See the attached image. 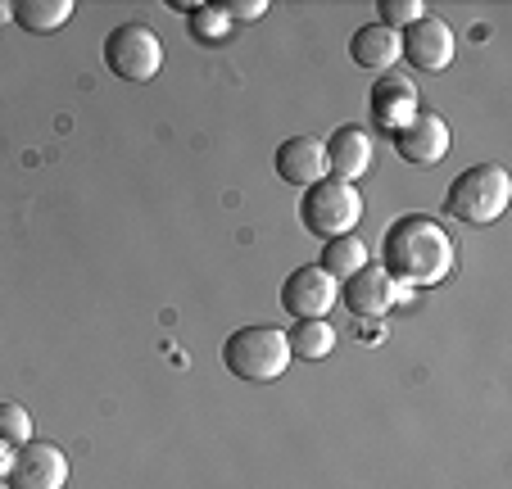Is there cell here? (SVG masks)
<instances>
[{
  "instance_id": "6da1fadb",
  "label": "cell",
  "mask_w": 512,
  "mask_h": 489,
  "mask_svg": "<svg viewBox=\"0 0 512 489\" xmlns=\"http://www.w3.org/2000/svg\"><path fill=\"white\" fill-rule=\"evenodd\" d=\"M458 250L454 236L440 227V218L426 213H404L390 222L386 240H381V268L399 281L404 290H426L454 272Z\"/></svg>"
},
{
  "instance_id": "7a4b0ae2",
  "label": "cell",
  "mask_w": 512,
  "mask_h": 489,
  "mask_svg": "<svg viewBox=\"0 0 512 489\" xmlns=\"http://www.w3.org/2000/svg\"><path fill=\"white\" fill-rule=\"evenodd\" d=\"M512 204V177L503 163H472L467 173L454 177L445 195V213L467 227H490Z\"/></svg>"
},
{
  "instance_id": "3957f363",
  "label": "cell",
  "mask_w": 512,
  "mask_h": 489,
  "mask_svg": "<svg viewBox=\"0 0 512 489\" xmlns=\"http://www.w3.org/2000/svg\"><path fill=\"white\" fill-rule=\"evenodd\" d=\"M223 367L236 381H250V385L281 381L290 367L286 331H277V326H241V331H232L223 345Z\"/></svg>"
},
{
  "instance_id": "277c9868",
  "label": "cell",
  "mask_w": 512,
  "mask_h": 489,
  "mask_svg": "<svg viewBox=\"0 0 512 489\" xmlns=\"http://www.w3.org/2000/svg\"><path fill=\"white\" fill-rule=\"evenodd\" d=\"M300 222L309 236H318L322 245L340 236H354V227L363 222V195L349 182H336V177H322L318 186H309L300 200Z\"/></svg>"
},
{
  "instance_id": "5b68a950",
  "label": "cell",
  "mask_w": 512,
  "mask_h": 489,
  "mask_svg": "<svg viewBox=\"0 0 512 489\" xmlns=\"http://www.w3.org/2000/svg\"><path fill=\"white\" fill-rule=\"evenodd\" d=\"M105 64L114 77L141 87L164 68V41L150 23H118L105 37Z\"/></svg>"
},
{
  "instance_id": "8992f818",
  "label": "cell",
  "mask_w": 512,
  "mask_h": 489,
  "mask_svg": "<svg viewBox=\"0 0 512 489\" xmlns=\"http://www.w3.org/2000/svg\"><path fill=\"white\" fill-rule=\"evenodd\" d=\"M417 114H422V105H417V82H413V77L395 73V68H390V73H381L377 87H372V96H368L372 127H377V132H386V136H395V132H404Z\"/></svg>"
},
{
  "instance_id": "52a82bcc",
  "label": "cell",
  "mask_w": 512,
  "mask_h": 489,
  "mask_svg": "<svg viewBox=\"0 0 512 489\" xmlns=\"http://www.w3.org/2000/svg\"><path fill=\"white\" fill-rule=\"evenodd\" d=\"M336 299H340V286L318 268V263H309V268H295L286 281H281V308H286L295 322L327 317L331 308H336Z\"/></svg>"
},
{
  "instance_id": "ba28073f",
  "label": "cell",
  "mask_w": 512,
  "mask_h": 489,
  "mask_svg": "<svg viewBox=\"0 0 512 489\" xmlns=\"http://www.w3.org/2000/svg\"><path fill=\"white\" fill-rule=\"evenodd\" d=\"M10 489H64L68 485V458L59 444L32 440L23 449H14L10 462Z\"/></svg>"
},
{
  "instance_id": "9c48e42d",
  "label": "cell",
  "mask_w": 512,
  "mask_h": 489,
  "mask_svg": "<svg viewBox=\"0 0 512 489\" xmlns=\"http://www.w3.org/2000/svg\"><path fill=\"white\" fill-rule=\"evenodd\" d=\"M399 59H408L422 73H440L454 64V28L445 19H417L413 28L399 32Z\"/></svg>"
},
{
  "instance_id": "30bf717a",
  "label": "cell",
  "mask_w": 512,
  "mask_h": 489,
  "mask_svg": "<svg viewBox=\"0 0 512 489\" xmlns=\"http://www.w3.org/2000/svg\"><path fill=\"white\" fill-rule=\"evenodd\" d=\"M322 150H327V177L349 182V186L377 163V141H372L368 127H358V123L336 127V132L322 141Z\"/></svg>"
},
{
  "instance_id": "8fae6325",
  "label": "cell",
  "mask_w": 512,
  "mask_h": 489,
  "mask_svg": "<svg viewBox=\"0 0 512 489\" xmlns=\"http://www.w3.org/2000/svg\"><path fill=\"white\" fill-rule=\"evenodd\" d=\"M399 299H408V290L399 286L386 268H372V263L340 286V304H345L354 317H386Z\"/></svg>"
},
{
  "instance_id": "7c38bea8",
  "label": "cell",
  "mask_w": 512,
  "mask_h": 489,
  "mask_svg": "<svg viewBox=\"0 0 512 489\" xmlns=\"http://www.w3.org/2000/svg\"><path fill=\"white\" fill-rule=\"evenodd\" d=\"M395 141V154L404 163H417V168H435V163L449 154V123L440 114H417L404 132L390 136Z\"/></svg>"
},
{
  "instance_id": "4fadbf2b",
  "label": "cell",
  "mask_w": 512,
  "mask_h": 489,
  "mask_svg": "<svg viewBox=\"0 0 512 489\" xmlns=\"http://www.w3.org/2000/svg\"><path fill=\"white\" fill-rule=\"evenodd\" d=\"M272 163H277L281 182L300 186V191H309V186H318L327 177V150H322L318 136H290V141H281Z\"/></svg>"
},
{
  "instance_id": "5bb4252c",
  "label": "cell",
  "mask_w": 512,
  "mask_h": 489,
  "mask_svg": "<svg viewBox=\"0 0 512 489\" xmlns=\"http://www.w3.org/2000/svg\"><path fill=\"white\" fill-rule=\"evenodd\" d=\"M349 59L368 73H390L399 64V32L386 23H363V28L349 37Z\"/></svg>"
},
{
  "instance_id": "9a60e30c",
  "label": "cell",
  "mask_w": 512,
  "mask_h": 489,
  "mask_svg": "<svg viewBox=\"0 0 512 489\" xmlns=\"http://www.w3.org/2000/svg\"><path fill=\"white\" fill-rule=\"evenodd\" d=\"M73 0H19L14 5V23H19L23 32H59L68 19H73Z\"/></svg>"
},
{
  "instance_id": "2e32d148",
  "label": "cell",
  "mask_w": 512,
  "mask_h": 489,
  "mask_svg": "<svg viewBox=\"0 0 512 489\" xmlns=\"http://www.w3.org/2000/svg\"><path fill=\"white\" fill-rule=\"evenodd\" d=\"M290 340V358H304V363H318L336 349V326L327 317H313V322H295V331H286Z\"/></svg>"
},
{
  "instance_id": "e0dca14e",
  "label": "cell",
  "mask_w": 512,
  "mask_h": 489,
  "mask_svg": "<svg viewBox=\"0 0 512 489\" xmlns=\"http://www.w3.org/2000/svg\"><path fill=\"white\" fill-rule=\"evenodd\" d=\"M322 272H327L331 281H349L354 272H363L368 268V245L358 236H340V240H327V250H322V263H318Z\"/></svg>"
},
{
  "instance_id": "ac0fdd59",
  "label": "cell",
  "mask_w": 512,
  "mask_h": 489,
  "mask_svg": "<svg viewBox=\"0 0 512 489\" xmlns=\"http://www.w3.org/2000/svg\"><path fill=\"white\" fill-rule=\"evenodd\" d=\"M0 444H5V449L32 444V417L23 403H0Z\"/></svg>"
},
{
  "instance_id": "d6986e66",
  "label": "cell",
  "mask_w": 512,
  "mask_h": 489,
  "mask_svg": "<svg viewBox=\"0 0 512 489\" xmlns=\"http://www.w3.org/2000/svg\"><path fill=\"white\" fill-rule=\"evenodd\" d=\"M417 19H426L422 0H381L377 5V23H386V28H395V32L413 28Z\"/></svg>"
},
{
  "instance_id": "ffe728a7",
  "label": "cell",
  "mask_w": 512,
  "mask_h": 489,
  "mask_svg": "<svg viewBox=\"0 0 512 489\" xmlns=\"http://www.w3.org/2000/svg\"><path fill=\"white\" fill-rule=\"evenodd\" d=\"M195 19H191V32L200 41H223L227 32H232V19H227L223 10H213V5H195Z\"/></svg>"
},
{
  "instance_id": "44dd1931",
  "label": "cell",
  "mask_w": 512,
  "mask_h": 489,
  "mask_svg": "<svg viewBox=\"0 0 512 489\" xmlns=\"http://www.w3.org/2000/svg\"><path fill=\"white\" fill-rule=\"evenodd\" d=\"M223 14L232 23H254V19H263V14H268V5H263V0H227Z\"/></svg>"
},
{
  "instance_id": "7402d4cb",
  "label": "cell",
  "mask_w": 512,
  "mask_h": 489,
  "mask_svg": "<svg viewBox=\"0 0 512 489\" xmlns=\"http://www.w3.org/2000/svg\"><path fill=\"white\" fill-rule=\"evenodd\" d=\"M0 23H14V5H10V0H0Z\"/></svg>"
},
{
  "instance_id": "603a6c76",
  "label": "cell",
  "mask_w": 512,
  "mask_h": 489,
  "mask_svg": "<svg viewBox=\"0 0 512 489\" xmlns=\"http://www.w3.org/2000/svg\"><path fill=\"white\" fill-rule=\"evenodd\" d=\"M0 489H10V480H0Z\"/></svg>"
}]
</instances>
